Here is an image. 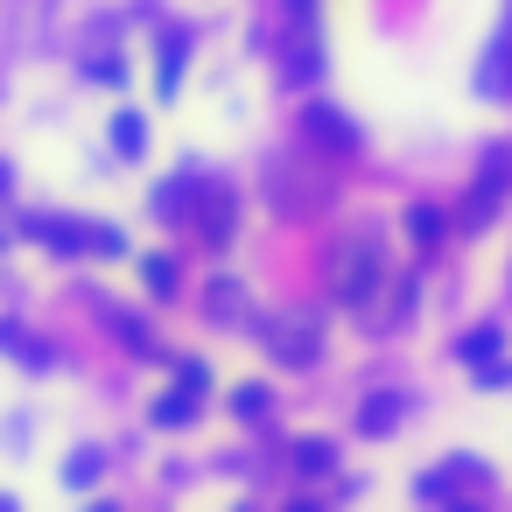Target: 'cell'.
Here are the masks:
<instances>
[{"label": "cell", "mask_w": 512, "mask_h": 512, "mask_svg": "<svg viewBox=\"0 0 512 512\" xmlns=\"http://www.w3.org/2000/svg\"><path fill=\"white\" fill-rule=\"evenodd\" d=\"M281 78L288 85H316L323 78V8L316 0H288L281 8Z\"/></svg>", "instance_id": "6da1fadb"}, {"label": "cell", "mask_w": 512, "mask_h": 512, "mask_svg": "<svg viewBox=\"0 0 512 512\" xmlns=\"http://www.w3.org/2000/svg\"><path fill=\"white\" fill-rule=\"evenodd\" d=\"M379 267H386V246H379V232H344V246L330 253V288H337V302H351V309H365L372 302V288H379Z\"/></svg>", "instance_id": "7a4b0ae2"}, {"label": "cell", "mask_w": 512, "mask_h": 512, "mask_svg": "<svg viewBox=\"0 0 512 512\" xmlns=\"http://www.w3.org/2000/svg\"><path fill=\"white\" fill-rule=\"evenodd\" d=\"M267 197H274L281 218H309V211L330 204V176L302 169V155H274V162H267Z\"/></svg>", "instance_id": "3957f363"}, {"label": "cell", "mask_w": 512, "mask_h": 512, "mask_svg": "<svg viewBox=\"0 0 512 512\" xmlns=\"http://www.w3.org/2000/svg\"><path fill=\"white\" fill-rule=\"evenodd\" d=\"M505 190H512V148H484V169H477V183H470V197H463V225L484 232V225L498 218Z\"/></svg>", "instance_id": "277c9868"}, {"label": "cell", "mask_w": 512, "mask_h": 512, "mask_svg": "<svg viewBox=\"0 0 512 512\" xmlns=\"http://www.w3.org/2000/svg\"><path fill=\"white\" fill-rule=\"evenodd\" d=\"M302 141H309V148H323L330 162H351V155H358V127H351L337 106H323V99H309V106H302Z\"/></svg>", "instance_id": "5b68a950"}, {"label": "cell", "mask_w": 512, "mask_h": 512, "mask_svg": "<svg viewBox=\"0 0 512 512\" xmlns=\"http://www.w3.org/2000/svg\"><path fill=\"white\" fill-rule=\"evenodd\" d=\"M267 351L288 358V365H316V351H323L316 316H274V323H267Z\"/></svg>", "instance_id": "8992f818"}, {"label": "cell", "mask_w": 512, "mask_h": 512, "mask_svg": "<svg viewBox=\"0 0 512 512\" xmlns=\"http://www.w3.org/2000/svg\"><path fill=\"white\" fill-rule=\"evenodd\" d=\"M36 239L57 246V253H120V246H127L120 232H99V225H57V218H36Z\"/></svg>", "instance_id": "52a82bcc"}, {"label": "cell", "mask_w": 512, "mask_h": 512, "mask_svg": "<svg viewBox=\"0 0 512 512\" xmlns=\"http://www.w3.org/2000/svg\"><path fill=\"white\" fill-rule=\"evenodd\" d=\"M477 92H484V99H512V22L491 36V50H484V64H477Z\"/></svg>", "instance_id": "ba28073f"}, {"label": "cell", "mask_w": 512, "mask_h": 512, "mask_svg": "<svg viewBox=\"0 0 512 512\" xmlns=\"http://www.w3.org/2000/svg\"><path fill=\"white\" fill-rule=\"evenodd\" d=\"M197 197H204V176H176V183L155 190V218H169V225L183 218V225H190V218H197Z\"/></svg>", "instance_id": "9c48e42d"}, {"label": "cell", "mask_w": 512, "mask_h": 512, "mask_svg": "<svg viewBox=\"0 0 512 512\" xmlns=\"http://www.w3.org/2000/svg\"><path fill=\"white\" fill-rule=\"evenodd\" d=\"M232 225H239V197H232V190H204V218H197L204 246H225Z\"/></svg>", "instance_id": "30bf717a"}, {"label": "cell", "mask_w": 512, "mask_h": 512, "mask_svg": "<svg viewBox=\"0 0 512 512\" xmlns=\"http://www.w3.org/2000/svg\"><path fill=\"white\" fill-rule=\"evenodd\" d=\"M183 71H190V36H162V71H155V92H162V99H176Z\"/></svg>", "instance_id": "8fae6325"}, {"label": "cell", "mask_w": 512, "mask_h": 512, "mask_svg": "<svg viewBox=\"0 0 512 512\" xmlns=\"http://www.w3.org/2000/svg\"><path fill=\"white\" fill-rule=\"evenodd\" d=\"M400 414H407V400H400V393H372V400H365V414H358V435H386Z\"/></svg>", "instance_id": "7c38bea8"}, {"label": "cell", "mask_w": 512, "mask_h": 512, "mask_svg": "<svg viewBox=\"0 0 512 512\" xmlns=\"http://www.w3.org/2000/svg\"><path fill=\"white\" fill-rule=\"evenodd\" d=\"M211 316H218V323H239V316H246V288H239V281H211Z\"/></svg>", "instance_id": "4fadbf2b"}, {"label": "cell", "mask_w": 512, "mask_h": 512, "mask_svg": "<svg viewBox=\"0 0 512 512\" xmlns=\"http://www.w3.org/2000/svg\"><path fill=\"white\" fill-rule=\"evenodd\" d=\"M498 337H505V330H498V323H484V330H470V337L456 344V358H463V365H484V358L498 351Z\"/></svg>", "instance_id": "5bb4252c"}, {"label": "cell", "mask_w": 512, "mask_h": 512, "mask_svg": "<svg viewBox=\"0 0 512 512\" xmlns=\"http://www.w3.org/2000/svg\"><path fill=\"white\" fill-rule=\"evenodd\" d=\"M141 141H148L141 113H113V148H120V155H141Z\"/></svg>", "instance_id": "9a60e30c"}, {"label": "cell", "mask_w": 512, "mask_h": 512, "mask_svg": "<svg viewBox=\"0 0 512 512\" xmlns=\"http://www.w3.org/2000/svg\"><path fill=\"white\" fill-rule=\"evenodd\" d=\"M407 232H414V246H435V239H442V211H435V204H414V211H407Z\"/></svg>", "instance_id": "2e32d148"}, {"label": "cell", "mask_w": 512, "mask_h": 512, "mask_svg": "<svg viewBox=\"0 0 512 512\" xmlns=\"http://www.w3.org/2000/svg\"><path fill=\"white\" fill-rule=\"evenodd\" d=\"M190 414H197V393H190V386L169 393V400H155V421H162V428H176V421H190Z\"/></svg>", "instance_id": "e0dca14e"}, {"label": "cell", "mask_w": 512, "mask_h": 512, "mask_svg": "<svg viewBox=\"0 0 512 512\" xmlns=\"http://www.w3.org/2000/svg\"><path fill=\"white\" fill-rule=\"evenodd\" d=\"M141 267H148V295H176V260L155 253V260H141Z\"/></svg>", "instance_id": "ac0fdd59"}, {"label": "cell", "mask_w": 512, "mask_h": 512, "mask_svg": "<svg viewBox=\"0 0 512 512\" xmlns=\"http://www.w3.org/2000/svg\"><path fill=\"white\" fill-rule=\"evenodd\" d=\"M330 463H337L330 442H295V470H330Z\"/></svg>", "instance_id": "d6986e66"}, {"label": "cell", "mask_w": 512, "mask_h": 512, "mask_svg": "<svg viewBox=\"0 0 512 512\" xmlns=\"http://www.w3.org/2000/svg\"><path fill=\"white\" fill-rule=\"evenodd\" d=\"M113 330L127 337V351H148V330H141V316H113Z\"/></svg>", "instance_id": "ffe728a7"}, {"label": "cell", "mask_w": 512, "mask_h": 512, "mask_svg": "<svg viewBox=\"0 0 512 512\" xmlns=\"http://www.w3.org/2000/svg\"><path fill=\"white\" fill-rule=\"evenodd\" d=\"M92 477H99V456H92V449H85V456H71V484H92Z\"/></svg>", "instance_id": "44dd1931"}, {"label": "cell", "mask_w": 512, "mask_h": 512, "mask_svg": "<svg viewBox=\"0 0 512 512\" xmlns=\"http://www.w3.org/2000/svg\"><path fill=\"white\" fill-rule=\"evenodd\" d=\"M232 407H239V414H267V393H260V386H246V393H239Z\"/></svg>", "instance_id": "7402d4cb"}]
</instances>
